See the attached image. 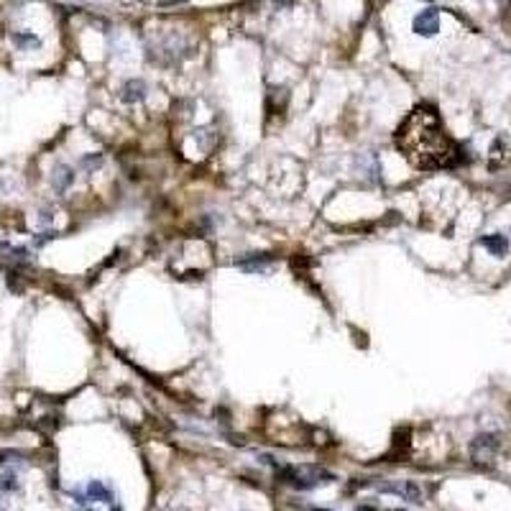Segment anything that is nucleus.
<instances>
[{"label":"nucleus","instance_id":"obj_1","mask_svg":"<svg viewBox=\"0 0 511 511\" xmlns=\"http://www.w3.org/2000/svg\"><path fill=\"white\" fill-rule=\"evenodd\" d=\"M396 148L417 169H445L457 161V148L445 133L435 108H414L396 128Z\"/></svg>","mask_w":511,"mask_h":511},{"label":"nucleus","instance_id":"obj_2","mask_svg":"<svg viewBox=\"0 0 511 511\" xmlns=\"http://www.w3.org/2000/svg\"><path fill=\"white\" fill-rule=\"evenodd\" d=\"M77 511H120L115 491L102 481H87L72 491Z\"/></svg>","mask_w":511,"mask_h":511},{"label":"nucleus","instance_id":"obj_3","mask_svg":"<svg viewBox=\"0 0 511 511\" xmlns=\"http://www.w3.org/2000/svg\"><path fill=\"white\" fill-rule=\"evenodd\" d=\"M276 478L287 486H292L296 491H309L320 483H330L335 481V475L320 465H279L276 468Z\"/></svg>","mask_w":511,"mask_h":511},{"label":"nucleus","instance_id":"obj_4","mask_svg":"<svg viewBox=\"0 0 511 511\" xmlns=\"http://www.w3.org/2000/svg\"><path fill=\"white\" fill-rule=\"evenodd\" d=\"M499 447H501L499 435H478V437L470 442V457L475 463H491L496 457Z\"/></svg>","mask_w":511,"mask_h":511},{"label":"nucleus","instance_id":"obj_5","mask_svg":"<svg viewBox=\"0 0 511 511\" xmlns=\"http://www.w3.org/2000/svg\"><path fill=\"white\" fill-rule=\"evenodd\" d=\"M378 491L381 494H394L404 501H412V504H422L425 501V491L414 483V481H396V483H378Z\"/></svg>","mask_w":511,"mask_h":511},{"label":"nucleus","instance_id":"obj_6","mask_svg":"<svg viewBox=\"0 0 511 511\" xmlns=\"http://www.w3.org/2000/svg\"><path fill=\"white\" fill-rule=\"evenodd\" d=\"M412 28H414V33H419V36H435V33L439 31V13H437V8H427V10L417 13V15H414V23H412Z\"/></svg>","mask_w":511,"mask_h":511},{"label":"nucleus","instance_id":"obj_7","mask_svg":"<svg viewBox=\"0 0 511 511\" xmlns=\"http://www.w3.org/2000/svg\"><path fill=\"white\" fill-rule=\"evenodd\" d=\"M146 97V84H144V79H128L123 87H120V100L123 102H141Z\"/></svg>","mask_w":511,"mask_h":511},{"label":"nucleus","instance_id":"obj_8","mask_svg":"<svg viewBox=\"0 0 511 511\" xmlns=\"http://www.w3.org/2000/svg\"><path fill=\"white\" fill-rule=\"evenodd\" d=\"M72 182H74V169L67 166V164H59V166L54 169V174H51L54 189H57V192H67V187H69Z\"/></svg>","mask_w":511,"mask_h":511},{"label":"nucleus","instance_id":"obj_9","mask_svg":"<svg viewBox=\"0 0 511 511\" xmlns=\"http://www.w3.org/2000/svg\"><path fill=\"white\" fill-rule=\"evenodd\" d=\"M481 243H483L494 256H506V251H509V240H506L504 235H499V233H494V235H483V238H481Z\"/></svg>","mask_w":511,"mask_h":511},{"label":"nucleus","instance_id":"obj_10","mask_svg":"<svg viewBox=\"0 0 511 511\" xmlns=\"http://www.w3.org/2000/svg\"><path fill=\"white\" fill-rule=\"evenodd\" d=\"M271 263V256H253V263H245V261H235L238 269L243 271H266V266Z\"/></svg>","mask_w":511,"mask_h":511},{"label":"nucleus","instance_id":"obj_11","mask_svg":"<svg viewBox=\"0 0 511 511\" xmlns=\"http://www.w3.org/2000/svg\"><path fill=\"white\" fill-rule=\"evenodd\" d=\"M13 44L18 49H39L41 46L39 36H33V33H13Z\"/></svg>","mask_w":511,"mask_h":511},{"label":"nucleus","instance_id":"obj_12","mask_svg":"<svg viewBox=\"0 0 511 511\" xmlns=\"http://www.w3.org/2000/svg\"><path fill=\"white\" fill-rule=\"evenodd\" d=\"M0 488H3V491H13V488H18V481H15V473H10V470H5V473L0 475Z\"/></svg>","mask_w":511,"mask_h":511},{"label":"nucleus","instance_id":"obj_13","mask_svg":"<svg viewBox=\"0 0 511 511\" xmlns=\"http://www.w3.org/2000/svg\"><path fill=\"white\" fill-rule=\"evenodd\" d=\"M82 164H84V166H100V164H102V156H100V153H97V156H87Z\"/></svg>","mask_w":511,"mask_h":511},{"label":"nucleus","instance_id":"obj_14","mask_svg":"<svg viewBox=\"0 0 511 511\" xmlns=\"http://www.w3.org/2000/svg\"><path fill=\"white\" fill-rule=\"evenodd\" d=\"M391 511H401V509H391Z\"/></svg>","mask_w":511,"mask_h":511}]
</instances>
